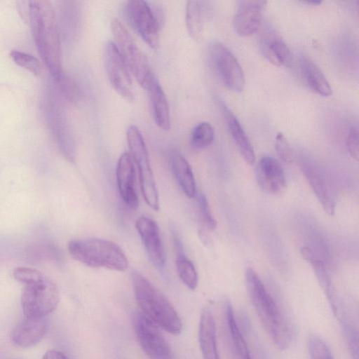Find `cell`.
I'll use <instances>...</instances> for the list:
<instances>
[{"instance_id":"obj_1","label":"cell","mask_w":359,"mask_h":359,"mask_svg":"<svg viewBox=\"0 0 359 359\" xmlns=\"http://www.w3.org/2000/svg\"><path fill=\"white\" fill-rule=\"evenodd\" d=\"M39 53L53 79L58 83L65 74L62 69L61 46L55 16L48 1H31L28 16Z\"/></svg>"},{"instance_id":"obj_2","label":"cell","mask_w":359,"mask_h":359,"mask_svg":"<svg viewBox=\"0 0 359 359\" xmlns=\"http://www.w3.org/2000/svg\"><path fill=\"white\" fill-rule=\"evenodd\" d=\"M245 280L249 297L262 324L277 348L286 349L292 337L287 320L252 268L246 269Z\"/></svg>"},{"instance_id":"obj_3","label":"cell","mask_w":359,"mask_h":359,"mask_svg":"<svg viewBox=\"0 0 359 359\" xmlns=\"http://www.w3.org/2000/svg\"><path fill=\"white\" fill-rule=\"evenodd\" d=\"M131 281L137 304L155 325L167 332L177 334L181 332V320L167 298L141 273L133 271Z\"/></svg>"},{"instance_id":"obj_4","label":"cell","mask_w":359,"mask_h":359,"mask_svg":"<svg viewBox=\"0 0 359 359\" xmlns=\"http://www.w3.org/2000/svg\"><path fill=\"white\" fill-rule=\"evenodd\" d=\"M68 250L75 260L93 268L124 271L128 260L114 242L97 238L75 239L69 242Z\"/></svg>"},{"instance_id":"obj_5","label":"cell","mask_w":359,"mask_h":359,"mask_svg":"<svg viewBox=\"0 0 359 359\" xmlns=\"http://www.w3.org/2000/svg\"><path fill=\"white\" fill-rule=\"evenodd\" d=\"M111 28L115 44L130 73L134 76L140 86L147 90L156 76L147 57L120 20L113 19Z\"/></svg>"},{"instance_id":"obj_6","label":"cell","mask_w":359,"mask_h":359,"mask_svg":"<svg viewBox=\"0 0 359 359\" xmlns=\"http://www.w3.org/2000/svg\"><path fill=\"white\" fill-rule=\"evenodd\" d=\"M59 300L56 284L42 273L24 284L21 304L25 318H43L56 309Z\"/></svg>"},{"instance_id":"obj_7","label":"cell","mask_w":359,"mask_h":359,"mask_svg":"<svg viewBox=\"0 0 359 359\" xmlns=\"http://www.w3.org/2000/svg\"><path fill=\"white\" fill-rule=\"evenodd\" d=\"M126 137L130 154L138 169L140 189L144 201L151 208L158 210V192L144 138L135 125L128 127Z\"/></svg>"},{"instance_id":"obj_8","label":"cell","mask_w":359,"mask_h":359,"mask_svg":"<svg viewBox=\"0 0 359 359\" xmlns=\"http://www.w3.org/2000/svg\"><path fill=\"white\" fill-rule=\"evenodd\" d=\"M149 3L142 0L126 2L124 13L127 20L142 39L152 49L159 45V15Z\"/></svg>"},{"instance_id":"obj_9","label":"cell","mask_w":359,"mask_h":359,"mask_svg":"<svg viewBox=\"0 0 359 359\" xmlns=\"http://www.w3.org/2000/svg\"><path fill=\"white\" fill-rule=\"evenodd\" d=\"M211 64L224 85L234 92L245 86L244 72L233 53L222 43L213 42L209 48Z\"/></svg>"},{"instance_id":"obj_10","label":"cell","mask_w":359,"mask_h":359,"mask_svg":"<svg viewBox=\"0 0 359 359\" xmlns=\"http://www.w3.org/2000/svg\"><path fill=\"white\" fill-rule=\"evenodd\" d=\"M103 55L105 71L111 86L126 100L133 102L135 96L130 73L114 41H107Z\"/></svg>"},{"instance_id":"obj_11","label":"cell","mask_w":359,"mask_h":359,"mask_svg":"<svg viewBox=\"0 0 359 359\" xmlns=\"http://www.w3.org/2000/svg\"><path fill=\"white\" fill-rule=\"evenodd\" d=\"M138 343L150 359H172L165 339L155 325L142 313H137L133 320Z\"/></svg>"},{"instance_id":"obj_12","label":"cell","mask_w":359,"mask_h":359,"mask_svg":"<svg viewBox=\"0 0 359 359\" xmlns=\"http://www.w3.org/2000/svg\"><path fill=\"white\" fill-rule=\"evenodd\" d=\"M135 228L151 263L156 267H163L165 254L156 222L149 217L141 216L135 222Z\"/></svg>"},{"instance_id":"obj_13","label":"cell","mask_w":359,"mask_h":359,"mask_svg":"<svg viewBox=\"0 0 359 359\" xmlns=\"http://www.w3.org/2000/svg\"><path fill=\"white\" fill-rule=\"evenodd\" d=\"M265 1H238L233 20L235 32L241 36H250L257 31L262 20Z\"/></svg>"},{"instance_id":"obj_14","label":"cell","mask_w":359,"mask_h":359,"mask_svg":"<svg viewBox=\"0 0 359 359\" xmlns=\"http://www.w3.org/2000/svg\"><path fill=\"white\" fill-rule=\"evenodd\" d=\"M256 178L259 187L267 194H278L285 189L283 168L272 156H266L260 158L256 168Z\"/></svg>"},{"instance_id":"obj_15","label":"cell","mask_w":359,"mask_h":359,"mask_svg":"<svg viewBox=\"0 0 359 359\" xmlns=\"http://www.w3.org/2000/svg\"><path fill=\"white\" fill-rule=\"evenodd\" d=\"M116 177L118 192L123 202L130 208L138 207L135 189V172L133 161L128 152L123 153L117 163Z\"/></svg>"},{"instance_id":"obj_16","label":"cell","mask_w":359,"mask_h":359,"mask_svg":"<svg viewBox=\"0 0 359 359\" xmlns=\"http://www.w3.org/2000/svg\"><path fill=\"white\" fill-rule=\"evenodd\" d=\"M301 170L320 203L325 212L332 216L334 213L335 203L325 176L312 163L301 160Z\"/></svg>"},{"instance_id":"obj_17","label":"cell","mask_w":359,"mask_h":359,"mask_svg":"<svg viewBox=\"0 0 359 359\" xmlns=\"http://www.w3.org/2000/svg\"><path fill=\"white\" fill-rule=\"evenodd\" d=\"M48 120L53 133L63 156L69 161L75 159L74 140L62 111L58 107H49Z\"/></svg>"},{"instance_id":"obj_18","label":"cell","mask_w":359,"mask_h":359,"mask_svg":"<svg viewBox=\"0 0 359 359\" xmlns=\"http://www.w3.org/2000/svg\"><path fill=\"white\" fill-rule=\"evenodd\" d=\"M47 328L48 325L43 318H25L13 328L11 339L13 343L20 347H30L43 338Z\"/></svg>"},{"instance_id":"obj_19","label":"cell","mask_w":359,"mask_h":359,"mask_svg":"<svg viewBox=\"0 0 359 359\" xmlns=\"http://www.w3.org/2000/svg\"><path fill=\"white\" fill-rule=\"evenodd\" d=\"M259 49L270 62L276 66H290L292 54L283 39L273 30L264 32L259 41Z\"/></svg>"},{"instance_id":"obj_20","label":"cell","mask_w":359,"mask_h":359,"mask_svg":"<svg viewBox=\"0 0 359 359\" xmlns=\"http://www.w3.org/2000/svg\"><path fill=\"white\" fill-rule=\"evenodd\" d=\"M220 107L231 135L243 159L249 165L255 161L253 147L240 121L224 102L221 100Z\"/></svg>"},{"instance_id":"obj_21","label":"cell","mask_w":359,"mask_h":359,"mask_svg":"<svg viewBox=\"0 0 359 359\" xmlns=\"http://www.w3.org/2000/svg\"><path fill=\"white\" fill-rule=\"evenodd\" d=\"M198 341L203 359H220L217 346L215 318L209 309H203L201 315Z\"/></svg>"},{"instance_id":"obj_22","label":"cell","mask_w":359,"mask_h":359,"mask_svg":"<svg viewBox=\"0 0 359 359\" xmlns=\"http://www.w3.org/2000/svg\"><path fill=\"white\" fill-rule=\"evenodd\" d=\"M300 252L302 257L311 265L317 280L326 294L334 313L336 314L339 308L336 299L331 278L327 271L324 260L318 257L315 252L309 247H303Z\"/></svg>"},{"instance_id":"obj_23","label":"cell","mask_w":359,"mask_h":359,"mask_svg":"<svg viewBox=\"0 0 359 359\" xmlns=\"http://www.w3.org/2000/svg\"><path fill=\"white\" fill-rule=\"evenodd\" d=\"M225 318L232 359H252L247 343L235 318L233 308L229 302L226 304Z\"/></svg>"},{"instance_id":"obj_24","label":"cell","mask_w":359,"mask_h":359,"mask_svg":"<svg viewBox=\"0 0 359 359\" xmlns=\"http://www.w3.org/2000/svg\"><path fill=\"white\" fill-rule=\"evenodd\" d=\"M149 93L154 119L156 124L163 130L170 128L169 103L165 92L156 77L147 90Z\"/></svg>"},{"instance_id":"obj_25","label":"cell","mask_w":359,"mask_h":359,"mask_svg":"<svg viewBox=\"0 0 359 359\" xmlns=\"http://www.w3.org/2000/svg\"><path fill=\"white\" fill-rule=\"evenodd\" d=\"M172 172L184 194L189 198L196 195V187L191 167L180 153L173 152L170 158Z\"/></svg>"},{"instance_id":"obj_26","label":"cell","mask_w":359,"mask_h":359,"mask_svg":"<svg viewBox=\"0 0 359 359\" xmlns=\"http://www.w3.org/2000/svg\"><path fill=\"white\" fill-rule=\"evenodd\" d=\"M300 69L309 88L318 95L327 97L332 95V88L326 76L309 57L302 56Z\"/></svg>"},{"instance_id":"obj_27","label":"cell","mask_w":359,"mask_h":359,"mask_svg":"<svg viewBox=\"0 0 359 359\" xmlns=\"http://www.w3.org/2000/svg\"><path fill=\"white\" fill-rule=\"evenodd\" d=\"M203 1H188L185 8V22L189 36L196 41L201 42L203 39V29L205 18Z\"/></svg>"},{"instance_id":"obj_28","label":"cell","mask_w":359,"mask_h":359,"mask_svg":"<svg viewBox=\"0 0 359 359\" xmlns=\"http://www.w3.org/2000/svg\"><path fill=\"white\" fill-rule=\"evenodd\" d=\"M176 266L182 283L190 290H195L198 285V273L194 263L184 252L177 254Z\"/></svg>"},{"instance_id":"obj_29","label":"cell","mask_w":359,"mask_h":359,"mask_svg":"<svg viewBox=\"0 0 359 359\" xmlns=\"http://www.w3.org/2000/svg\"><path fill=\"white\" fill-rule=\"evenodd\" d=\"M215 130L212 126L206 121L197 124L192 130L190 143L195 149H202L209 147L213 142Z\"/></svg>"},{"instance_id":"obj_30","label":"cell","mask_w":359,"mask_h":359,"mask_svg":"<svg viewBox=\"0 0 359 359\" xmlns=\"http://www.w3.org/2000/svg\"><path fill=\"white\" fill-rule=\"evenodd\" d=\"M10 57L17 65L35 76H39L42 71L41 62L32 55L18 50H12L10 52Z\"/></svg>"},{"instance_id":"obj_31","label":"cell","mask_w":359,"mask_h":359,"mask_svg":"<svg viewBox=\"0 0 359 359\" xmlns=\"http://www.w3.org/2000/svg\"><path fill=\"white\" fill-rule=\"evenodd\" d=\"M197 201L201 218L204 224L210 230L215 229L217 226V223L211 212L205 196L202 193H198L197 194Z\"/></svg>"},{"instance_id":"obj_32","label":"cell","mask_w":359,"mask_h":359,"mask_svg":"<svg viewBox=\"0 0 359 359\" xmlns=\"http://www.w3.org/2000/svg\"><path fill=\"white\" fill-rule=\"evenodd\" d=\"M275 147L279 157L285 162L291 163L294 159L292 149L285 135L279 132L276 136Z\"/></svg>"},{"instance_id":"obj_33","label":"cell","mask_w":359,"mask_h":359,"mask_svg":"<svg viewBox=\"0 0 359 359\" xmlns=\"http://www.w3.org/2000/svg\"><path fill=\"white\" fill-rule=\"evenodd\" d=\"M346 147L351 156L358 160V130L355 126H351L346 138Z\"/></svg>"},{"instance_id":"obj_34","label":"cell","mask_w":359,"mask_h":359,"mask_svg":"<svg viewBox=\"0 0 359 359\" xmlns=\"http://www.w3.org/2000/svg\"><path fill=\"white\" fill-rule=\"evenodd\" d=\"M42 359H68L67 357L62 352L50 350L47 351L43 356Z\"/></svg>"},{"instance_id":"obj_35","label":"cell","mask_w":359,"mask_h":359,"mask_svg":"<svg viewBox=\"0 0 359 359\" xmlns=\"http://www.w3.org/2000/svg\"><path fill=\"white\" fill-rule=\"evenodd\" d=\"M198 235L200 237V239L203 242V243L205 245H210L211 244V241L210 239V237L206 233V232L203 229H200L198 231Z\"/></svg>"},{"instance_id":"obj_36","label":"cell","mask_w":359,"mask_h":359,"mask_svg":"<svg viewBox=\"0 0 359 359\" xmlns=\"http://www.w3.org/2000/svg\"><path fill=\"white\" fill-rule=\"evenodd\" d=\"M304 3H305L306 4H310L311 6H318V5L320 4L322 2L320 1H304Z\"/></svg>"},{"instance_id":"obj_37","label":"cell","mask_w":359,"mask_h":359,"mask_svg":"<svg viewBox=\"0 0 359 359\" xmlns=\"http://www.w3.org/2000/svg\"><path fill=\"white\" fill-rule=\"evenodd\" d=\"M318 359H334V358H333L332 355H330V356H328V357L320 358H318Z\"/></svg>"}]
</instances>
